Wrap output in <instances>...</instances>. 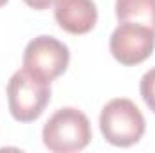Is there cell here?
I'll return each instance as SVG.
<instances>
[{"mask_svg":"<svg viewBox=\"0 0 155 153\" xmlns=\"http://www.w3.org/2000/svg\"><path fill=\"white\" fill-rule=\"evenodd\" d=\"M41 139L45 148L52 153L81 151L92 141L90 121L74 106L60 108L45 122Z\"/></svg>","mask_w":155,"mask_h":153,"instance_id":"obj_1","label":"cell"},{"mask_svg":"<svg viewBox=\"0 0 155 153\" xmlns=\"http://www.w3.org/2000/svg\"><path fill=\"white\" fill-rule=\"evenodd\" d=\"M99 128L107 142L117 148H128L143 139L146 132V121L134 101L116 97L103 106Z\"/></svg>","mask_w":155,"mask_h":153,"instance_id":"obj_2","label":"cell"},{"mask_svg":"<svg viewBox=\"0 0 155 153\" xmlns=\"http://www.w3.org/2000/svg\"><path fill=\"white\" fill-rule=\"evenodd\" d=\"M51 101V83L29 72L16 70L7 81V105L18 122H33Z\"/></svg>","mask_w":155,"mask_h":153,"instance_id":"obj_3","label":"cell"},{"mask_svg":"<svg viewBox=\"0 0 155 153\" xmlns=\"http://www.w3.org/2000/svg\"><path fill=\"white\" fill-rule=\"evenodd\" d=\"M71 50L69 47L54 36L41 34L31 40L24 50V69L43 77L45 81H52L60 77L69 67Z\"/></svg>","mask_w":155,"mask_h":153,"instance_id":"obj_4","label":"cell"},{"mask_svg":"<svg viewBox=\"0 0 155 153\" xmlns=\"http://www.w3.org/2000/svg\"><path fill=\"white\" fill-rule=\"evenodd\" d=\"M155 31L135 22H119L110 36V52L121 65H139L152 56Z\"/></svg>","mask_w":155,"mask_h":153,"instance_id":"obj_5","label":"cell"},{"mask_svg":"<svg viewBox=\"0 0 155 153\" xmlns=\"http://www.w3.org/2000/svg\"><path fill=\"white\" fill-rule=\"evenodd\" d=\"M54 18L65 33L87 34L97 24V7L94 0H56Z\"/></svg>","mask_w":155,"mask_h":153,"instance_id":"obj_6","label":"cell"},{"mask_svg":"<svg viewBox=\"0 0 155 153\" xmlns=\"http://www.w3.org/2000/svg\"><path fill=\"white\" fill-rule=\"evenodd\" d=\"M119 22L143 24L155 31V0H116Z\"/></svg>","mask_w":155,"mask_h":153,"instance_id":"obj_7","label":"cell"},{"mask_svg":"<svg viewBox=\"0 0 155 153\" xmlns=\"http://www.w3.org/2000/svg\"><path fill=\"white\" fill-rule=\"evenodd\" d=\"M139 92H141V97L146 103V106L155 114V67L150 69L144 76L141 77Z\"/></svg>","mask_w":155,"mask_h":153,"instance_id":"obj_8","label":"cell"},{"mask_svg":"<svg viewBox=\"0 0 155 153\" xmlns=\"http://www.w3.org/2000/svg\"><path fill=\"white\" fill-rule=\"evenodd\" d=\"M31 9H36V11H43V9H49L52 4H56V0H24Z\"/></svg>","mask_w":155,"mask_h":153,"instance_id":"obj_9","label":"cell"},{"mask_svg":"<svg viewBox=\"0 0 155 153\" xmlns=\"http://www.w3.org/2000/svg\"><path fill=\"white\" fill-rule=\"evenodd\" d=\"M5 4H7V0H0V7H2V5H5Z\"/></svg>","mask_w":155,"mask_h":153,"instance_id":"obj_10","label":"cell"}]
</instances>
